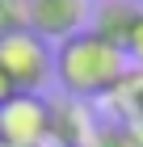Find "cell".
<instances>
[{
    "instance_id": "cell-6",
    "label": "cell",
    "mask_w": 143,
    "mask_h": 147,
    "mask_svg": "<svg viewBox=\"0 0 143 147\" xmlns=\"http://www.w3.org/2000/svg\"><path fill=\"white\" fill-rule=\"evenodd\" d=\"M93 135V118L88 105L76 97H59L51 101V143L55 147H84Z\"/></svg>"
},
{
    "instance_id": "cell-14",
    "label": "cell",
    "mask_w": 143,
    "mask_h": 147,
    "mask_svg": "<svg viewBox=\"0 0 143 147\" xmlns=\"http://www.w3.org/2000/svg\"><path fill=\"white\" fill-rule=\"evenodd\" d=\"M139 4H143V0H139Z\"/></svg>"
},
{
    "instance_id": "cell-8",
    "label": "cell",
    "mask_w": 143,
    "mask_h": 147,
    "mask_svg": "<svg viewBox=\"0 0 143 147\" xmlns=\"http://www.w3.org/2000/svg\"><path fill=\"white\" fill-rule=\"evenodd\" d=\"M30 30V13H25V0H0V38L21 34Z\"/></svg>"
},
{
    "instance_id": "cell-4",
    "label": "cell",
    "mask_w": 143,
    "mask_h": 147,
    "mask_svg": "<svg viewBox=\"0 0 143 147\" xmlns=\"http://www.w3.org/2000/svg\"><path fill=\"white\" fill-rule=\"evenodd\" d=\"M25 13H30V30L42 42H63L84 30L93 4L88 0H25Z\"/></svg>"
},
{
    "instance_id": "cell-13",
    "label": "cell",
    "mask_w": 143,
    "mask_h": 147,
    "mask_svg": "<svg viewBox=\"0 0 143 147\" xmlns=\"http://www.w3.org/2000/svg\"><path fill=\"white\" fill-rule=\"evenodd\" d=\"M0 147H4V143H0Z\"/></svg>"
},
{
    "instance_id": "cell-5",
    "label": "cell",
    "mask_w": 143,
    "mask_h": 147,
    "mask_svg": "<svg viewBox=\"0 0 143 147\" xmlns=\"http://www.w3.org/2000/svg\"><path fill=\"white\" fill-rule=\"evenodd\" d=\"M139 13H143V4L139 0H97L93 4V13H88V30L93 34H101L105 42H114V46H122L126 51V42H131V30H135V21H139Z\"/></svg>"
},
{
    "instance_id": "cell-12",
    "label": "cell",
    "mask_w": 143,
    "mask_h": 147,
    "mask_svg": "<svg viewBox=\"0 0 143 147\" xmlns=\"http://www.w3.org/2000/svg\"><path fill=\"white\" fill-rule=\"evenodd\" d=\"M126 130H131V139H135V147H143V118H139V122H131V126H126Z\"/></svg>"
},
{
    "instance_id": "cell-11",
    "label": "cell",
    "mask_w": 143,
    "mask_h": 147,
    "mask_svg": "<svg viewBox=\"0 0 143 147\" xmlns=\"http://www.w3.org/2000/svg\"><path fill=\"white\" fill-rule=\"evenodd\" d=\"M13 97H17V92H13V84H9V76L0 71V105H9Z\"/></svg>"
},
{
    "instance_id": "cell-2",
    "label": "cell",
    "mask_w": 143,
    "mask_h": 147,
    "mask_svg": "<svg viewBox=\"0 0 143 147\" xmlns=\"http://www.w3.org/2000/svg\"><path fill=\"white\" fill-rule=\"evenodd\" d=\"M0 71L9 76L13 92L38 97V88L55 76V51L34 34V30L9 34V38H0Z\"/></svg>"
},
{
    "instance_id": "cell-3",
    "label": "cell",
    "mask_w": 143,
    "mask_h": 147,
    "mask_svg": "<svg viewBox=\"0 0 143 147\" xmlns=\"http://www.w3.org/2000/svg\"><path fill=\"white\" fill-rule=\"evenodd\" d=\"M0 143L4 147H46L51 143V101L17 92L0 105Z\"/></svg>"
},
{
    "instance_id": "cell-7",
    "label": "cell",
    "mask_w": 143,
    "mask_h": 147,
    "mask_svg": "<svg viewBox=\"0 0 143 147\" xmlns=\"http://www.w3.org/2000/svg\"><path fill=\"white\" fill-rule=\"evenodd\" d=\"M101 101H105V113H110L118 126L139 122V118H143V67H135V63H131L126 76H122L118 84L101 97Z\"/></svg>"
},
{
    "instance_id": "cell-10",
    "label": "cell",
    "mask_w": 143,
    "mask_h": 147,
    "mask_svg": "<svg viewBox=\"0 0 143 147\" xmlns=\"http://www.w3.org/2000/svg\"><path fill=\"white\" fill-rule=\"evenodd\" d=\"M126 59H131L135 67H143V13H139V21H135V30H131V42H126Z\"/></svg>"
},
{
    "instance_id": "cell-1",
    "label": "cell",
    "mask_w": 143,
    "mask_h": 147,
    "mask_svg": "<svg viewBox=\"0 0 143 147\" xmlns=\"http://www.w3.org/2000/svg\"><path fill=\"white\" fill-rule=\"evenodd\" d=\"M126 67H131L126 51L105 42L93 30H80V34L55 42V80L63 88V97L97 101L126 76Z\"/></svg>"
},
{
    "instance_id": "cell-9",
    "label": "cell",
    "mask_w": 143,
    "mask_h": 147,
    "mask_svg": "<svg viewBox=\"0 0 143 147\" xmlns=\"http://www.w3.org/2000/svg\"><path fill=\"white\" fill-rule=\"evenodd\" d=\"M84 147H135V139H131V130H126V126L105 122V126H93V135H88Z\"/></svg>"
}]
</instances>
